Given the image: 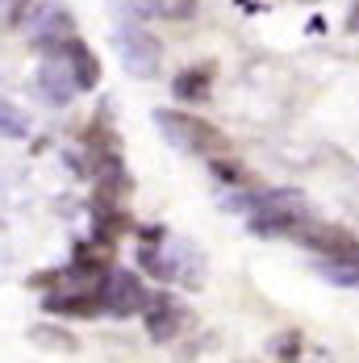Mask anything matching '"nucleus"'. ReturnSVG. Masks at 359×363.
Here are the masks:
<instances>
[{
	"mask_svg": "<svg viewBox=\"0 0 359 363\" xmlns=\"http://www.w3.org/2000/svg\"><path fill=\"white\" fill-rule=\"evenodd\" d=\"M347 30H351V34H359V0L351 4V13H347Z\"/></svg>",
	"mask_w": 359,
	"mask_h": 363,
	"instance_id": "dca6fc26",
	"label": "nucleus"
},
{
	"mask_svg": "<svg viewBox=\"0 0 359 363\" xmlns=\"http://www.w3.org/2000/svg\"><path fill=\"white\" fill-rule=\"evenodd\" d=\"M30 134V117L26 109H17L13 101L0 96V138H26Z\"/></svg>",
	"mask_w": 359,
	"mask_h": 363,
	"instance_id": "f8f14e48",
	"label": "nucleus"
},
{
	"mask_svg": "<svg viewBox=\"0 0 359 363\" xmlns=\"http://www.w3.org/2000/svg\"><path fill=\"white\" fill-rule=\"evenodd\" d=\"M318 272H322L330 284H338V289H359V242L351 251L334 255V259H322Z\"/></svg>",
	"mask_w": 359,
	"mask_h": 363,
	"instance_id": "9d476101",
	"label": "nucleus"
},
{
	"mask_svg": "<svg viewBox=\"0 0 359 363\" xmlns=\"http://www.w3.org/2000/svg\"><path fill=\"white\" fill-rule=\"evenodd\" d=\"M34 88H38V96H42L46 105H55V109L72 105L75 92H79L59 50H46V59H42V67H38V75H34Z\"/></svg>",
	"mask_w": 359,
	"mask_h": 363,
	"instance_id": "39448f33",
	"label": "nucleus"
},
{
	"mask_svg": "<svg viewBox=\"0 0 359 363\" xmlns=\"http://www.w3.org/2000/svg\"><path fill=\"white\" fill-rule=\"evenodd\" d=\"M209 67H188V72L176 75V84H172V92H176L180 101H205L209 96Z\"/></svg>",
	"mask_w": 359,
	"mask_h": 363,
	"instance_id": "9b49d317",
	"label": "nucleus"
},
{
	"mask_svg": "<svg viewBox=\"0 0 359 363\" xmlns=\"http://www.w3.org/2000/svg\"><path fill=\"white\" fill-rule=\"evenodd\" d=\"M30 342L46 347V351H75V338L67 330H55V326H30Z\"/></svg>",
	"mask_w": 359,
	"mask_h": 363,
	"instance_id": "ddd939ff",
	"label": "nucleus"
},
{
	"mask_svg": "<svg viewBox=\"0 0 359 363\" xmlns=\"http://www.w3.org/2000/svg\"><path fill=\"white\" fill-rule=\"evenodd\" d=\"M117 55H121V67L134 75V79H150V75H159V63H163V46H159V38L143 30L138 21H126V26H117Z\"/></svg>",
	"mask_w": 359,
	"mask_h": 363,
	"instance_id": "f03ea898",
	"label": "nucleus"
},
{
	"mask_svg": "<svg viewBox=\"0 0 359 363\" xmlns=\"http://www.w3.org/2000/svg\"><path fill=\"white\" fill-rule=\"evenodd\" d=\"M50 313H67V318H96L101 313V289H67L46 296Z\"/></svg>",
	"mask_w": 359,
	"mask_h": 363,
	"instance_id": "1a4fd4ad",
	"label": "nucleus"
},
{
	"mask_svg": "<svg viewBox=\"0 0 359 363\" xmlns=\"http://www.w3.org/2000/svg\"><path fill=\"white\" fill-rule=\"evenodd\" d=\"M292 238H297L301 247L318 251L322 259H334V255H343V251L355 247V238H351L343 225H330V221H318V218H305L297 230H292Z\"/></svg>",
	"mask_w": 359,
	"mask_h": 363,
	"instance_id": "423d86ee",
	"label": "nucleus"
},
{
	"mask_svg": "<svg viewBox=\"0 0 359 363\" xmlns=\"http://www.w3.org/2000/svg\"><path fill=\"white\" fill-rule=\"evenodd\" d=\"M121 9V17L130 21H146V17H163L167 13V0H113Z\"/></svg>",
	"mask_w": 359,
	"mask_h": 363,
	"instance_id": "4468645a",
	"label": "nucleus"
},
{
	"mask_svg": "<svg viewBox=\"0 0 359 363\" xmlns=\"http://www.w3.org/2000/svg\"><path fill=\"white\" fill-rule=\"evenodd\" d=\"M272 347H276V355H280V359H297V334H285V338H276Z\"/></svg>",
	"mask_w": 359,
	"mask_h": 363,
	"instance_id": "2eb2a0df",
	"label": "nucleus"
},
{
	"mask_svg": "<svg viewBox=\"0 0 359 363\" xmlns=\"http://www.w3.org/2000/svg\"><path fill=\"white\" fill-rule=\"evenodd\" d=\"M0 4H4V0H0Z\"/></svg>",
	"mask_w": 359,
	"mask_h": 363,
	"instance_id": "a211bd4d",
	"label": "nucleus"
},
{
	"mask_svg": "<svg viewBox=\"0 0 359 363\" xmlns=\"http://www.w3.org/2000/svg\"><path fill=\"white\" fill-rule=\"evenodd\" d=\"M309 4H314V0H309Z\"/></svg>",
	"mask_w": 359,
	"mask_h": 363,
	"instance_id": "f3484780",
	"label": "nucleus"
},
{
	"mask_svg": "<svg viewBox=\"0 0 359 363\" xmlns=\"http://www.w3.org/2000/svg\"><path fill=\"white\" fill-rule=\"evenodd\" d=\"M30 38H34V46H42V50L63 46L67 38H75L72 9H63L59 0H42L34 13H30Z\"/></svg>",
	"mask_w": 359,
	"mask_h": 363,
	"instance_id": "20e7f679",
	"label": "nucleus"
},
{
	"mask_svg": "<svg viewBox=\"0 0 359 363\" xmlns=\"http://www.w3.org/2000/svg\"><path fill=\"white\" fill-rule=\"evenodd\" d=\"M59 55H63V63H67V72H72L75 88L79 92H88V88H96L101 84V59L88 50V42H79V38H67L63 46H55Z\"/></svg>",
	"mask_w": 359,
	"mask_h": 363,
	"instance_id": "6e6552de",
	"label": "nucleus"
},
{
	"mask_svg": "<svg viewBox=\"0 0 359 363\" xmlns=\"http://www.w3.org/2000/svg\"><path fill=\"white\" fill-rule=\"evenodd\" d=\"M143 313H146V334H150V342H172L180 330L188 326V309L180 305L176 296H167V292L150 296V305H146Z\"/></svg>",
	"mask_w": 359,
	"mask_h": 363,
	"instance_id": "0eeeda50",
	"label": "nucleus"
},
{
	"mask_svg": "<svg viewBox=\"0 0 359 363\" xmlns=\"http://www.w3.org/2000/svg\"><path fill=\"white\" fill-rule=\"evenodd\" d=\"M146 305H150V289H146L134 272H126V267L105 272V280H101V313L134 318V313H143Z\"/></svg>",
	"mask_w": 359,
	"mask_h": 363,
	"instance_id": "7ed1b4c3",
	"label": "nucleus"
},
{
	"mask_svg": "<svg viewBox=\"0 0 359 363\" xmlns=\"http://www.w3.org/2000/svg\"><path fill=\"white\" fill-rule=\"evenodd\" d=\"M155 125H159V134L176 146V150H184V155H209V159H221V155L230 150L226 134H217L209 121H201V117H192V113L155 109Z\"/></svg>",
	"mask_w": 359,
	"mask_h": 363,
	"instance_id": "f257e3e1",
	"label": "nucleus"
}]
</instances>
